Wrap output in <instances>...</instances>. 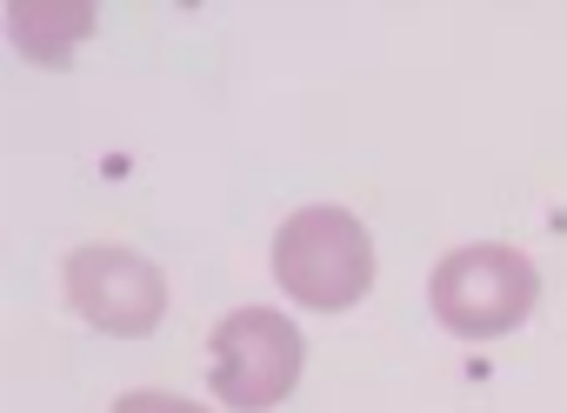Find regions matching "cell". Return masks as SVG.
I'll list each match as a JSON object with an SVG mask.
<instances>
[{"label":"cell","mask_w":567,"mask_h":413,"mask_svg":"<svg viewBox=\"0 0 567 413\" xmlns=\"http://www.w3.org/2000/svg\"><path fill=\"white\" fill-rule=\"evenodd\" d=\"M274 280L315 313H348L374 287V234L348 207H301L274 234Z\"/></svg>","instance_id":"obj_1"},{"label":"cell","mask_w":567,"mask_h":413,"mask_svg":"<svg viewBox=\"0 0 567 413\" xmlns=\"http://www.w3.org/2000/svg\"><path fill=\"white\" fill-rule=\"evenodd\" d=\"M427 300H434V320L461 340H501L514 333L534 300H540V273L520 247H501V240H481V247H454L434 280H427Z\"/></svg>","instance_id":"obj_2"},{"label":"cell","mask_w":567,"mask_h":413,"mask_svg":"<svg viewBox=\"0 0 567 413\" xmlns=\"http://www.w3.org/2000/svg\"><path fill=\"white\" fill-rule=\"evenodd\" d=\"M207 380H214V400L220 406H240V413H267L280 406L295 386H301V366H308V347H301V327L274 307H240L214 327L207 340Z\"/></svg>","instance_id":"obj_3"},{"label":"cell","mask_w":567,"mask_h":413,"mask_svg":"<svg viewBox=\"0 0 567 413\" xmlns=\"http://www.w3.org/2000/svg\"><path fill=\"white\" fill-rule=\"evenodd\" d=\"M61 287H68V307L114 340H147L167 320V273L147 254L114 247V240L74 247L61 267Z\"/></svg>","instance_id":"obj_4"},{"label":"cell","mask_w":567,"mask_h":413,"mask_svg":"<svg viewBox=\"0 0 567 413\" xmlns=\"http://www.w3.org/2000/svg\"><path fill=\"white\" fill-rule=\"evenodd\" d=\"M107 413H214V406L181 400V393H161V386H134V393H121Z\"/></svg>","instance_id":"obj_5"}]
</instances>
